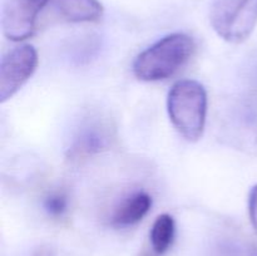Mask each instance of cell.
<instances>
[{
    "label": "cell",
    "mask_w": 257,
    "mask_h": 256,
    "mask_svg": "<svg viewBox=\"0 0 257 256\" xmlns=\"http://www.w3.org/2000/svg\"><path fill=\"white\" fill-rule=\"evenodd\" d=\"M176 235L175 218L168 213H162L153 222L150 232L151 247L157 255H163L172 246Z\"/></svg>",
    "instance_id": "obj_8"
},
{
    "label": "cell",
    "mask_w": 257,
    "mask_h": 256,
    "mask_svg": "<svg viewBox=\"0 0 257 256\" xmlns=\"http://www.w3.org/2000/svg\"><path fill=\"white\" fill-rule=\"evenodd\" d=\"M49 0H8L2 18L3 33L12 42H23L37 30L38 17Z\"/></svg>",
    "instance_id": "obj_5"
},
{
    "label": "cell",
    "mask_w": 257,
    "mask_h": 256,
    "mask_svg": "<svg viewBox=\"0 0 257 256\" xmlns=\"http://www.w3.org/2000/svg\"><path fill=\"white\" fill-rule=\"evenodd\" d=\"M44 208L48 215L53 216V217H60L68 210L67 195L60 191L49 193L44 200Z\"/></svg>",
    "instance_id": "obj_9"
},
{
    "label": "cell",
    "mask_w": 257,
    "mask_h": 256,
    "mask_svg": "<svg viewBox=\"0 0 257 256\" xmlns=\"http://www.w3.org/2000/svg\"><path fill=\"white\" fill-rule=\"evenodd\" d=\"M152 197L145 191H137L125 197L118 205L112 216V223L117 227L137 225L150 212Z\"/></svg>",
    "instance_id": "obj_6"
},
{
    "label": "cell",
    "mask_w": 257,
    "mask_h": 256,
    "mask_svg": "<svg viewBox=\"0 0 257 256\" xmlns=\"http://www.w3.org/2000/svg\"><path fill=\"white\" fill-rule=\"evenodd\" d=\"M39 63L33 45L23 44L3 57L0 63V103L14 97L33 77Z\"/></svg>",
    "instance_id": "obj_4"
},
{
    "label": "cell",
    "mask_w": 257,
    "mask_h": 256,
    "mask_svg": "<svg viewBox=\"0 0 257 256\" xmlns=\"http://www.w3.org/2000/svg\"><path fill=\"white\" fill-rule=\"evenodd\" d=\"M195 49V40L190 35L183 33L166 35L137 55L133 73L143 82L165 80L187 64Z\"/></svg>",
    "instance_id": "obj_1"
},
{
    "label": "cell",
    "mask_w": 257,
    "mask_h": 256,
    "mask_svg": "<svg viewBox=\"0 0 257 256\" xmlns=\"http://www.w3.org/2000/svg\"><path fill=\"white\" fill-rule=\"evenodd\" d=\"M60 17L70 23L98 22L103 15L99 0H55Z\"/></svg>",
    "instance_id": "obj_7"
},
{
    "label": "cell",
    "mask_w": 257,
    "mask_h": 256,
    "mask_svg": "<svg viewBox=\"0 0 257 256\" xmlns=\"http://www.w3.org/2000/svg\"><path fill=\"white\" fill-rule=\"evenodd\" d=\"M248 215H250L251 225L257 235V185L251 188L248 196Z\"/></svg>",
    "instance_id": "obj_10"
},
{
    "label": "cell",
    "mask_w": 257,
    "mask_h": 256,
    "mask_svg": "<svg viewBox=\"0 0 257 256\" xmlns=\"http://www.w3.org/2000/svg\"><path fill=\"white\" fill-rule=\"evenodd\" d=\"M33 256H54V253L49 247H40L35 251Z\"/></svg>",
    "instance_id": "obj_11"
},
{
    "label": "cell",
    "mask_w": 257,
    "mask_h": 256,
    "mask_svg": "<svg viewBox=\"0 0 257 256\" xmlns=\"http://www.w3.org/2000/svg\"><path fill=\"white\" fill-rule=\"evenodd\" d=\"M167 110L173 127L188 142L202 138L207 118V92L200 82L178 80L167 95Z\"/></svg>",
    "instance_id": "obj_2"
},
{
    "label": "cell",
    "mask_w": 257,
    "mask_h": 256,
    "mask_svg": "<svg viewBox=\"0 0 257 256\" xmlns=\"http://www.w3.org/2000/svg\"><path fill=\"white\" fill-rule=\"evenodd\" d=\"M257 24V0H218L211 10V25L228 43H242Z\"/></svg>",
    "instance_id": "obj_3"
}]
</instances>
